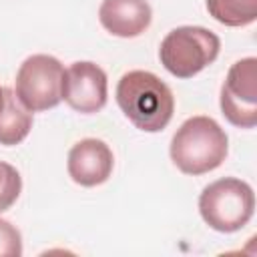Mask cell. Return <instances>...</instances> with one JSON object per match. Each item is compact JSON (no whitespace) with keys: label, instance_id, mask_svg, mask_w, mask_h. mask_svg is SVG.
Returning <instances> with one entry per match:
<instances>
[{"label":"cell","instance_id":"obj_13","mask_svg":"<svg viewBox=\"0 0 257 257\" xmlns=\"http://www.w3.org/2000/svg\"><path fill=\"white\" fill-rule=\"evenodd\" d=\"M22 255V235L6 219H0V257H20Z\"/></svg>","mask_w":257,"mask_h":257},{"label":"cell","instance_id":"obj_10","mask_svg":"<svg viewBox=\"0 0 257 257\" xmlns=\"http://www.w3.org/2000/svg\"><path fill=\"white\" fill-rule=\"evenodd\" d=\"M4 108L0 110V145H20L32 128V112L16 98L14 90L4 88Z\"/></svg>","mask_w":257,"mask_h":257},{"label":"cell","instance_id":"obj_8","mask_svg":"<svg viewBox=\"0 0 257 257\" xmlns=\"http://www.w3.org/2000/svg\"><path fill=\"white\" fill-rule=\"evenodd\" d=\"M114 167L110 147L100 139H82L68 151L66 169L80 187H96L108 181Z\"/></svg>","mask_w":257,"mask_h":257},{"label":"cell","instance_id":"obj_7","mask_svg":"<svg viewBox=\"0 0 257 257\" xmlns=\"http://www.w3.org/2000/svg\"><path fill=\"white\" fill-rule=\"evenodd\" d=\"M106 96H108L106 72L98 64L90 60H78L66 68L62 100H66V104L72 110L80 114L98 112L104 108Z\"/></svg>","mask_w":257,"mask_h":257},{"label":"cell","instance_id":"obj_5","mask_svg":"<svg viewBox=\"0 0 257 257\" xmlns=\"http://www.w3.org/2000/svg\"><path fill=\"white\" fill-rule=\"evenodd\" d=\"M64 66L50 54L28 56L16 72V98L30 110L42 112L54 108L64 92Z\"/></svg>","mask_w":257,"mask_h":257},{"label":"cell","instance_id":"obj_1","mask_svg":"<svg viewBox=\"0 0 257 257\" xmlns=\"http://www.w3.org/2000/svg\"><path fill=\"white\" fill-rule=\"evenodd\" d=\"M116 104L122 114L145 133L163 131L175 112L171 88L149 70H128L116 84Z\"/></svg>","mask_w":257,"mask_h":257},{"label":"cell","instance_id":"obj_12","mask_svg":"<svg viewBox=\"0 0 257 257\" xmlns=\"http://www.w3.org/2000/svg\"><path fill=\"white\" fill-rule=\"evenodd\" d=\"M22 191V177L20 173L10 165L0 161V213L8 211Z\"/></svg>","mask_w":257,"mask_h":257},{"label":"cell","instance_id":"obj_9","mask_svg":"<svg viewBox=\"0 0 257 257\" xmlns=\"http://www.w3.org/2000/svg\"><path fill=\"white\" fill-rule=\"evenodd\" d=\"M98 20L112 36L135 38L149 28L153 10L147 0H102Z\"/></svg>","mask_w":257,"mask_h":257},{"label":"cell","instance_id":"obj_14","mask_svg":"<svg viewBox=\"0 0 257 257\" xmlns=\"http://www.w3.org/2000/svg\"><path fill=\"white\" fill-rule=\"evenodd\" d=\"M4 98H6V96H4V88L0 86V110L4 108Z\"/></svg>","mask_w":257,"mask_h":257},{"label":"cell","instance_id":"obj_4","mask_svg":"<svg viewBox=\"0 0 257 257\" xmlns=\"http://www.w3.org/2000/svg\"><path fill=\"white\" fill-rule=\"evenodd\" d=\"M221 40L203 26L173 28L161 42V64L177 78H193L219 56Z\"/></svg>","mask_w":257,"mask_h":257},{"label":"cell","instance_id":"obj_3","mask_svg":"<svg viewBox=\"0 0 257 257\" xmlns=\"http://www.w3.org/2000/svg\"><path fill=\"white\" fill-rule=\"evenodd\" d=\"M199 213L211 229L235 233L251 221L255 213V193L249 183L235 177L213 181L199 195Z\"/></svg>","mask_w":257,"mask_h":257},{"label":"cell","instance_id":"obj_11","mask_svg":"<svg viewBox=\"0 0 257 257\" xmlns=\"http://www.w3.org/2000/svg\"><path fill=\"white\" fill-rule=\"evenodd\" d=\"M207 10L219 24L231 28L257 20V0H207Z\"/></svg>","mask_w":257,"mask_h":257},{"label":"cell","instance_id":"obj_6","mask_svg":"<svg viewBox=\"0 0 257 257\" xmlns=\"http://www.w3.org/2000/svg\"><path fill=\"white\" fill-rule=\"evenodd\" d=\"M225 118L237 128L257 124V58L247 56L231 64L219 96Z\"/></svg>","mask_w":257,"mask_h":257},{"label":"cell","instance_id":"obj_2","mask_svg":"<svg viewBox=\"0 0 257 257\" xmlns=\"http://www.w3.org/2000/svg\"><path fill=\"white\" fill-rule=\"evenodd\" d=\"M169 153L181 173L197 177L223 165L229 153V139L215 118L197 114L177 128Z\"/></svg>","mask_w":257,"mask_h":257}]
</instances>
